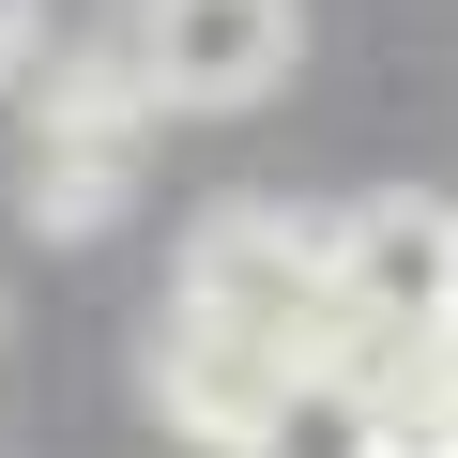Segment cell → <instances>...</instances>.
<instances>
[{
	"label": "cell",
	"mask_w": 458,
	"mask_h": 458,
	"mask_svg": "<svg viewBox=\"0 0 458 458\" xmlns=\"http://www.w3.org/2000/svg\"><path fill=\"white\" fill-rule=\"evenodd\" d=\"M443 336H458V276H443Z\"/></svg>",
	"instance_id": "9c48e42d"
},
{
	"label": "cell",
	"mask_w": 458,
	"mask_h": 458,
	"mask_svg": "<svg viewBox=\"0 0 458 458\" xmlns=\"http://www.w3.org/2000/svg\"><path fill=\"white\" fill-rule=\"evenodd\" d=\"M245 458H397V412L367 397V367H291L276 397H260V428H245Z\"/></svg>",
	"instance_id": "5b68a950"
},
{
	"label": "cell",
	"mask_w": 458,
	"mask_h": 458,
	"mask_svg": "<svg viewBox=\"0 0 458 458\" xmlns=\"http://www.w3.org/2000/svg\"><path fill=\"white\" fill-rule=\"evenodd\" d=\"M443 276H458V214H443V199H352V214L321 229V306H336V352L443 336Z\"/></svg>",
	"instance_id": "7a4b0ae2"
},
{
	"label": "cell",
	"mask_w": 458,
	"mask_h": 458,
	"mask_svg": "<svg viewBox=\"0 0 458 458\" xmlns=\"http://www.w3.org/2000/svg\"><path fill=\"white\" fill-rule=\"evenodd\" d=\"M123 183H138V153H107V138H31V229L47 245H92V229L123 214Z\"/></svg>",
	"instance_id": "8992f818"
},
{
	"label": "cell",
	"mask_w": 458,
	"mask_h": 458,
	"mask_svg": "<svg viewBox=\"0 0 458 458\" xmlns=\"http://www.w3.org/2000/svg\"><path fill=\"white\" fill-rule=\"evenodd\" d=\"M153 123H168V92H153L138 31H77L62 62H31V138H107V153H138Z\"/></svg>",
	"instance_id": "277c9868"
},
{
	"label": "cell",
	"mask_w": 458,
	"mask_h": 458,
	"mask_svg": "<svg viewBox=\"0 0 458 458\" xmlns=\"http://www.w3.org/2000/svg\"><path fill=\"white\" fill-rule=\"evenodd\" d=\"M123 31H138V62H153L168 107L229 123V107L291 92V62H306V0H138Z\"/></svg>",
	"instance_id": "3957f363"
},
{
	"label": "cell",
	"mask_w": 458,
	"mask_h": 458,
	"mask_svg": "<svg viewBox=\"0 0 458 458\" xmlns=\"http://www.w3.org/2000/svg\"><path fill=\"white\" fill-rule=\"evenodd\" d=\"M31 62H47V0H0V92H16Z\"/></svg>",
	"instance_id": "52a82bcc"
},
{
	"label": "cell",
	"mask_w": 458,
	"mask_h": 458,
	"mask_svg": "<svg viewBox=\"0 0 458 458\" xmlns=\"http://www.w3.org/2000/svg\"><path fill=\"white\" fill-rule=\"evenodd\" d=\"M168 336H199V352H245V367H321L336 352V306H321V229L306 214H276V199H214L199 229H183V260H168V306H153Z\"/></svg>",
	"instance_id": "6da1fadb"
},
{
	"label": "cell",
	"mask_w": 458,
	"mask_h": 458,
	"mask_svg": "<svg viewBox=\"0 0 458 458\" xmlns=\"http://www.w3.org/2000/svg\"><path fill=\"white\" fill-rule=\"evenodd\" d=\"M412 458H458V397H443V428H428V443H412Z\"/></svg>",
	"instance_id": "ba28073f"
}]
</instances>
